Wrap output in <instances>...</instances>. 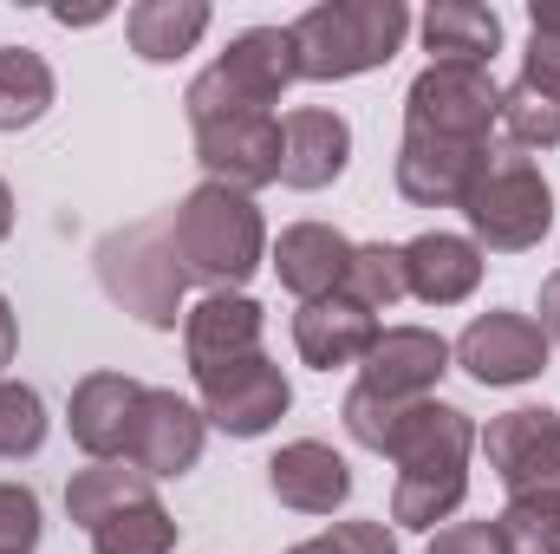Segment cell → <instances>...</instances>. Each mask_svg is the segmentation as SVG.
<instances>
[{"mask_svg": "<svg viewBox=\"0 0 560 554\" xmlns=\"http://www.w3.org/2000/svg\"><path fill=\"white\" fill-rule=\"evenodd\" d=\"M398 463V489H392V522L436 535V522H450L469 496V457H476V424L469 412L443 405V399H411L385 450Z\"/></svg>", "mask_w": 560, "mask_h": 554, "instance_id": "obj_1", "label": "cell"}, {"mask_svg": "<svg viewBox=\"0 0 560 554\" xmlns=\"http://www.w3.org/2000/svg\"><path fill=\"white\" fill-rule=\"evenodd\" d=\"M170 242L189 280H209V293H242V280L261 275L268 262V222L255 196L229 183H196L170 209Z\"/></svg>", "mask_w": 560, "mask_h": 554, "instance_id": "obj_2", "label": "cell"}, {"mask_svg": "<svg viewBox=\"0 0 560 554\" xmlns=\"http://www.w3.org/2000/svg\"><path fill=\"white\" fill-rule=\"evenodd\" d=\"M293 59L300 79L313 85H339L359 72H378L405 53L411 39V7L405 0H319L306 7L293 26Z\"/></svg>", "mask_w": 560, "mask_h": 554, "instance_id": "obj_3", "label": "cell"}, {"mask_svg": "<svg viewBox=\"0 0 560 554\" xmlns=\"http://www.w3.org/2000/svg\"><path fill=\"white\" fill-rule=\"evenodd\" d=\"M456 209H463L469 242H476L482 255H528V249H541L548 229H555V183L541 176L535 157H522V150H489Z\"/></svg>", "mask_w": 560, "mask_h": 554, "instance_id": "obj_4", "label": "cell"}, {"mask_svg": "<svg viewBox=\"0 0 560 554\" xmlns=\"http://www.w3.org/2000/svg\"><path fill=\"white\" fill-rule=\"evenodd\" d=\"M293 79H300V59H293V33L287 26H248V33H235L215 53V66H202L189 79V92H183L189 131L215 125V118H242V112H275Z\"/></svg>", "mask_w": 560, "mask_h": 554, "instance_id": "obj_5", "label": "cell"}, {"mask_svg": "<svg viewBox=\"0 0 560 554\" xmlns=\"http://www.w3.org/2000/svg\"><path fill=\"white\" fill-rule=\"evenodd\" d=\"M98 280H105V293L125 313H138L143 326H156V333H170L183 320V287H189V275L176 262L170 222H131V229L105 235L98 242Z\"/></svg>", "mask_w": 560, "mask_h": 554, "instance_id": "obj_6", "label": "cell"}, {"mask_svg": "<svg viewBox=\"0 0 560 554\" xmlns=\"http://www.w3.org/2000/svg\"><path fill=\"white\" fill-rule=\"evenodd\" d=\"M502 85L489 66H423L405 92V131L450 143H489Z\"/></svg>", "mask_w": 560, "mask_h": 554, "instance_id": "obj_7", "label": "cell"}, {"mask_svg": "<svg viewBox=\"0 0 560 554\" xmlns=\"http://www.w3.org/2000/svg\"><path fill=\"white\" fill-rule=\"evenodd\" d=\"M476 450L489 457V470L509 489V503L560 496V412L515 405V412L489 417V430H476Z\"/></svg>", "mask_w": 560, "mask_h": 554, "instance_id": "obj_8", "label": "cell"}, {"mask_svg": "<svg viewBox=\"0 0 560 554\" xmlns=\"http://www.w3.org/2000/svg\"><path fill=\"white\" fill-rule=\"evenodd\" d=\"M450 359H456L476 385L509 392V385L541 379L548 359H555V346H548V333H541L535 313H509V307H495V313H476V320L463 326V339L450 346Z\"/></svg>", "mask_w": 560, "mask_h": 554, "instance_id": "obj_9", "label": "cell"}, {"mask_svg": "<svg viewBox=\"0 0 560 554\" xmlns=\"http://www.w3.org/2000/svg\"><path fill=\"white\" fill-rule=\"evenodd\" d=\"M202 443H209V417L202 405L176 399L170 385H143L138 424H131V443H125V463L150 476V483H170V476H189L202 463Z\"/></svg>", "mask_w": 560, "mask_h": 554, "instance_id": "obj_10", "label": "cell"}, {"mask_svg": "<svg viewBox=\"0 0 560 554\" xmlns=\"http://www.w3.org/2000/svg\"><path fill=\"white\" fill-rule=\"evenodd\" d=\"M196 385H202L209 430H229V437H268L280 417L293 412V385H287V372L268 353L235 359V366H222V372H209Z\"/></svg>", "mask_w": 560, "mask_h": 554, "instance_id": "obj_11", "label": "cell"}, {"mask_svg": "<svg viewBox=\"0 0 560 554\" xmlns=\"http://www.w3.org/2000/svg\"><path fill=\"white\" fill-rule=\"evenodd\" d=\"M196 163L209 170V183H229L242 196L268 189V183H280V118L242 112V118L196 125Z\"/></svg>", "mask_w": 560, "mask_h": 554, "instance_id": "obj_12", "label": "cell"}, {"mask_svg": "<svg viewBox=\"0 0 560 554\" xmlns=\"http://www.w3.org/2000/svg\"><path fill=\"white\" fill-rule=\"evenodd\" d=\"M261 333H268L261 300H248V293H202L183 313V359H189L196 379H209V372H222L235 359H255Z\"/></svg>", "mask_w": 560, "mask_h": 554, "instance_id": "obj_13", "label": "cell"}, {"mask_svg": "<svg viewBox=\"0 0 560 554\" xmlns=\"http://www.w3.org/2000/svg\"><path fill=\"white\" fill-rule=\"evenodd\" d=\"M138 405H143V385L131 372H85L72 385V399H66V430L92 463H125Z\"/></svg>", "mask_w": 560, "mask_h": 554, "instance_id": "obj_14", "label": "cell"}, {"mask_svg": "<svg viewBox=\"0 0 560 554\" xmlns=\"http://www.w3.org/2000/svg\"><path fill=\"white\" fill-rule=\"evenodd\" d=\"M450 339L430 326H378L372 353L359 359V385L378 399H430L436 379L450 372Z\"/></svg>", "mask_w": 560, "mask_h": 554, "instance_id": "obj_15", "label": "cell"}, {"mask_svg": "<svg viewBox=\"0 0 560 554\" xmlns=\"http://www.w3.org/2000/svg\"><path fill=\"white\" fill-rule=\"evenodd\" d=\"M352 163V125L326 105H300L280 118V183L313 196V189H332Z\"/></svg>", "mask_w": 560, "mask_h": 554, "instance_id": "obj_16", "label": "cell"}, {"mask_svg": "<svg viewBox=\"0 0 560 554\" xmlns=\"http://www.w3.org/2000/svg\"><path fill=\"white\" fill-rule=\"evenodd\" d=\"M482 157H489V143H450V138H418V131H405L398 163H392L398 196L418 203V209H456L463 189H469V176L482 170Z\"/></svg>", "mask_w": 560, "mask_h": 554, "instance_id": "obj_17", "label": "cell"}, {"mask_svg": "<svg viewBox=\"0 0 560 554\" xmlns=\"http://www.w3.org/2000/svg\"><path fill=\"white\" fill-rule=\"evenodd\" d=\"M378 339V313H365L359 300L346 293H326V300H306L293 313V353L300 366L313 372H339V366H359Z\"/></svg>", "mask_w": 560, "mask_h": 554, "instance_id": "obj_18", "label": "cell"}, {"mask_svg": "<svg viewBox=\"0 0 560 554\" xmlns=\"http://www.w3.org/2000/svg\"><path fill=\"white\" fill-rule=\"evenodd\" d=\"M268 489H275L293 516H332V509H346V496H352V463H346L332 443L300 437V443H280L275 450Z\"/></svg>", "mask_w": 560, "mask_h": 554, "instance_id": "obj_19", "label": "cell"}, {"mask_svg": "<svg viewBox=\"0 0 560 554\" xmlns=\"http://www.w3.org/2000/svg\"><path fill=\"white\" fill-rule=\"evenodd\" d=\"M489 255L469 242V235H450V229H423L405 242V287L423 307H463L476 287H482Z\"/></svg>", "mask_w": 560, "mask_h": 554, "instance_id": "obj_20", "label": "cell"}, {"mask_svg": "<svg viewBox=\"0 0 560 554\" xmlns=\"http://www.w3.org/2000/svg\"><path fill=\"white\" fill-rule=\"evenodd\" d=\"M280 287L306 307V300H326L346 287V268H352V242L332 229V222H287L280 242L268 249Z\"/></svg>", "mask_w": 560, "mask_h": 554, "instance_id": "obj_21", "label": "cell"}, {"mask_svg": "<svg viewBox=\"0 0 560 554\" xmlns=\"http://www.w3.org/2000/svg\"><path fill=\"white\" fill-rule=\"evenodd\" d=\"M418 26L430 66H489L502 53V13L476 0H430Z\"/></svg>", "mask_w": 560, "mask_h": 554, "instance_id": "obj_22", "label": "cell"}, {"mask_svg": "<svg viewBox=\"0 0 560 554\" xmlns=\"http://www.w3.org/2000/svg\"><path fill=\"white\" fill-rule=\"evenodd\" d=\"M209 20H215L209 0H138L125 13V39H131V53L143 66H176L202 46Z\"/></svg>", "mask_w": 560, "mask_h": 554, "instance_id": "obj_23", "label": "cell"}, {"mask_svg": "<svg viewBox=\"0 0 560 554\" xmlns=\"http://www.w3.org/2000/svg\"><path fill=\"white\" fill-rule=\"evenodd\" d=\"M59 79L46 66V53L33 46H0V131H26L52 112Z\"/></svg>", "mask_w": 560, "mask_h": 554, "instance_id": "obj_24", "label": "cell"}, {"mask_svg": "<svg viewBox=\"0 0 560 554\" xmlns=\"http://www.w3.org/2000/svg\"><path fill=\"white\" fill-rule=\"evenodd\" d=\"M143 496H156V489H150V476H138L131 463H85V470H72V483H66V516L92 535L105 516L131 509Z\"/></svg>", "mask_w": 560, "mask_h": 554, "instance_id": "obj_25", "label": "cell"}, {"mask_svg": "<svg viewBox=\"0 0 560 554\" xmlns=\"http://www.w3.org/2000/svg\"><path fill=\"white\" fill-rule=\"evenodd\" d=\"M346 300H359L365 313H392L398 300H411L405 287V249L398 242H352V268H346Z\"/></svg>", "mask_w": 560, "mask_h": 554, "instance_id": "obj_26", "label": "cell"}, {"mask_svg": "<svg viewBox=\"0 0 560 554\" xmlns=\"http://www.w3.org/2000/svg\"><path fill=\"white\" fill-rule=\"evenodd\" d=\"M92 554H176V516L156 496H143L92 529Z\"/></svg>", "mask_w": 560, "mask_h": 554, "instance_id": "obj_27", "label": "cell"}, {"mask_svg": "<svg viewBox=\"0 0 560 554\" xmlns=\"http://www.w3.org/2000/svg\"><path fill=\"white\" fill-rule=\"evenodd\" d=\"M495 125L509 131V143L528 157V150H560V92H541L528 79L502 85V112Z\"/></svg>", "mask_w": 560, "mask_h": 554, "instance_id": "obj_28", "label": "cell"}, {"mask_svg": "<svg viewBox=\"0 0 560 554\" xmlns=\"http://www.w3.org/2000/svg\"><path fill=\"white\" fill-rule=\"evenodd\" d=\"M46 443V399L20 379H0V457L20 463V457H39Z\"/></svg>", "mask_w": 560, "mask_h": 554, "instance_id": "obj_29", "label": "cell"}, {"mask_svg": "<svg viewBox=\"0 0 560 554\" xmlns=\"http://www.w3.org/2000/svg\"><path fill=\"white\" fill-rule=\"evenodd\" d=\"M509 554H560V496H522L495 516Z\"/></svg>", "mask_w": 560, "mask_h": 554, "instance_id": "obj_30", "label": "cell"}, {"mask_svg": "<svg viewBox=\"0 0 560 554\" xmlns=\"http://www.w3.org/2000/svg\"><path fill=\"white\" fill-rule=\"evenodd\" d=\"M522 79L560 92V7H528V53H522Z\"/></svg>", "mask_w": 560, "mask_h": 554, "instance_id": "obj_31", "label": "cell"}, {"mask_svg": "<svg viewBox=\"0 0 560 554\" xmlns=\"http://www.w3.org/2000/svg\"><path fill=\"white\" fill-rule=\"evenodd\" d=\"M39 535H46L39 496L26 483H0V554H33Z\"/></svg>", "mask_w": 560, "mask_h": 554, "instance_id": "obj_32", "label": "cell"}, {"mask_svg": "<svg viewBox=\"0 0 560 554\" xmlns=\"http://www.w3.org/2000/svg\"><path fill=\"white\" fill-rule=\"evenodd\" d=\"M423 554H509V542L495 522H443Z\"/></svg>", "mask_w": 560, "mask_h": 554, "instance_id": "obj_33", "label": "cell"}, {"mask_svg": "<svg viewBox=\"0 0 560 554\" xmlns=\"http://www.w3.org/2000/svg\"><path fill=\"white\" fill-rule=\"evenodd\" d=\"M326 535L339 542V554H398V535L385 522H332Z\"/></svg>", "mask_w": 560, "mask_h": 554, "instance_id": "obj_34", "label": "cell"}, {"mask_svg": "<svg viewBox=\"0 0 560 554\" xmlns=\"http://www.w3.org/2000/svg\"><path fill=\"white\" fill-rule=\"evenodd\" d=\"M541 333H548V346H560V268L541 280Z\"/></svg>", "mask_w": 560, "mask_h": 554, "instance_id": "obj_35", "label": "cell"}, {"mask_svg": "<svg viewBox=\"0 0 560 554\" xmlns=\"http://www.w3.org/2000/svg\"><path fill=\"white\" fill-rule=\"evenodd\" d=\"M13 353H20V320H13V300L0 293V379H7V366H13Z\"/></svg>", "mask_w": 560, "mask_h": 554, "instance_id": "obj_36", "label": "cell"}, {"mask_svg": "<svg viewBox=\"0 0 560 554\" xmlns=\"http://www.w3.org/2000/svg\"><path fill=\"white\" fill-rule=\"evenodd\" d=\"M13 235V189H7V176H0V242Z\"/></svg>", "mask_w": 560, "mask_h": 554, "instance_id": "obj_37", "label": "cell"}, {"mask_svg": "<svg viewBox=\"0 0 560 554\" xmlns=\"http://www.w3.org/2000/svg\"><path fill=\"white\" fill-rule=\"evenodd\" d=\"M287 554H339V542L332 535H313V542H293Z\"/></svg>", "mask_w": 560, "mask_h": 554, "instance_id": "obj_38", "label": "cell"}]
</instances>
